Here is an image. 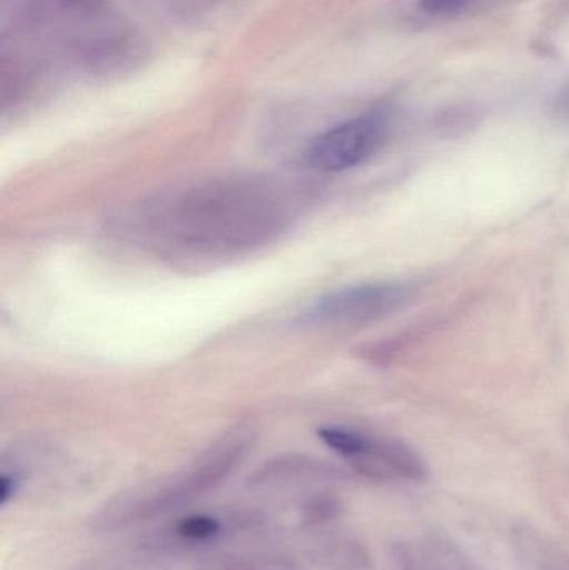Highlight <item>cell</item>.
<instances>
[{
    "label": "cell",
    "mask_w": 569,
    "mask_h": 570,
    "mask_svg": "<svg viewBox=\"0 0 569 570\" xmlns=\"http://www.w3.org/2000/svg\"><path fill=\"white\" fill-rule=\"evenodd\" d=\"M410 297L411 288L403 284L357 285L321 298L307 318L316 324H363L398 311Z\"/></svg>",
    "instance_id": "277c9868"
},
{
    "label": "cell",
    "mask_w": 569,
    "mask_h": 570,
    "mask_svg": "<svg viewBox=\"0 0 569 570\" xmlns=\"http://www.w3.org/2000/svg\"><path fill=\"white\" fill-rule=\"evenodd\" d=\"M247 451L249 441L244 435H230L184 471L120 492L94 514L92 531H122L193 504L224 484Z\"/></svg>",
    "instance_id": "6da1fadb"
},
{
    "label": "cell",
    "mask_w": 569,
    "mask_h": 570,
    "mask_svg": "<svg viewBox=\"0 0 569 570\" xmlns=\"http://www.w3.org/2000/svg\"><path fill=\"white\" fill-rule=\"evenodd\" d=\"M390 116L371 110L321 134L307 150V163L321 173H343L370 160L390 136Z\"/></svg>",
    "instance_id": "7a4b0ae2"
},
{
    "label": "cell",
    "mask_w": 569,
    "mask_h": 570,
    "mask_svg": "<svg viewBox=\"0 0 569 570\" xmlns=\"http://www.w3.org/2000/svg\"><path fill=\"white\" fill-rule=\"evenodd\" d=\"M266 522V515L257 509H241L224 512L223 515L214 512H190L150 538L147 546L156 551L209 548L233 535L261 531Z\"/></svg>",
    "instance_id": "3957f363"
},
{
    "label": "cell",
    "mask_w": 569,
    "mask_h": 570,
    "mask_svg": "<svg viewBox=\"0 0 569 570\" xmlns=\"http://www.w3.org/2000/svg\"><path fill=\"white\" fill-rule=\"evenodd\" d=\"M351 465L364 478L376 481H424L428 475L423 459L403 442L374 439L366 434L360 452L351 458Z\"/></svg>",
    "instance_id": "5b68a950"
},
{
    "label": "cell",
    "mask_w": 569,
    "mask_h": 570,
    "mask_svg": "<svg viewBox=\"0 0 569 570\" xmlns=\"http://www.w3.org/2000/svg\"><path fill=\"white\" fill-rule=\"evenodd\" d=\"M336 478V471L301 455H284L261 468L251 478L254 485L286 484L293 481H326Z\"/></svg>",
    "instance_id": "8992f818"
},
{
    "label": "cell",
    "mask_w": 569,
    "mask_h": 570,
    "mask_svg": "<svg viewBox=\"0 0 569 570\" xmlns=\"http://www.w3.org/2000/svg\"><path fill=\"white\" fill-rule=\"evenodd\" d=\"M22 489V474L19 471H3L0 475V508L6 509L16 501Z\"/></svg>",
    "instance_id": "9c48e42d"
},
{
    "label": "cell",
    "mask_w": 569,
    "mask_h": 570,
    "mask_svg": "<svg viewBox=\"0 0 569 570\" xmlns=\"http://www.w3.org/2000/svg\"><path fill=\"white\" fill-rule=\"evenodd\" d=\"M501 0H421V9L431 16L454 17L473 10L487 9Z\"/></svg>",
    "instance_id": "ba28073f"
},
{
    "label": "cell",
    "mask_w": 569,
    "mask_h": 570,
    "mask_svg": "<svg viewBox=\"0 0 569 570\" xmlns=\"http://www.w3.org/2000/svg\"><path fill=\"white\" fill-rule=\"evenodd\" d=\"M223 570H294L283 561H253V562H239V564L229 566V568Z\"/></svg>",
    "instance_id": "30bf717a"
},
{
    "label": "cell",
    "mask_w": 569,
    "mask_h": 570,
    "mask_svg": "<svg viewBox=\"0 0 569 570\" xmlns=\"http://www.w3.org/2000/svg\"><path fill=\"white\" fill-rule=\"evenodd\" d=\"M343 511V501L336 494L320 492L307 498L301 505V522L304 528H320L327 522L336 521Z\"/></svg>",
    "instance_id": "52a82bcc"
}]
</instances>
